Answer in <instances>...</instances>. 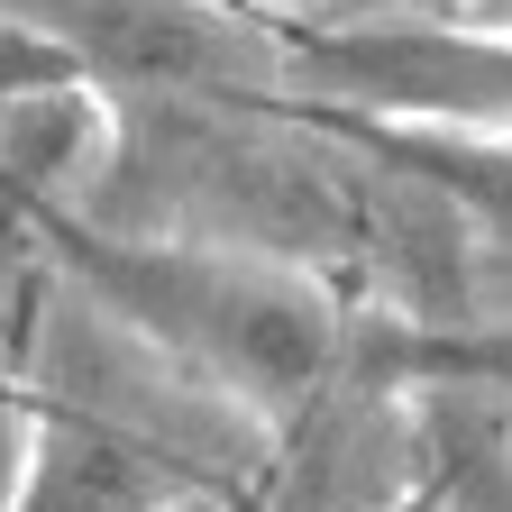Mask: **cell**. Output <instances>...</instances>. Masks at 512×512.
Listing matches in <instances>:
<instances>
[{
	"mask_svg": "<svg viewBox=\"0 0 512 512\" xmlns=\"http://www.w3.org/2000/svg\"><path fill=\"white\" fill-rule=\"evenodd\" d=\"M28 229V211H19ZM19 229L0 247V512L19 503V476H28V394H19V366H10V256H19Z\"/></svg>",
	"mask_w": 512,
	"mask_h": 512,
	"instance_id": "3",
	"label": "cell"
},
{
	"mask_svg": "<svg viewBox=\"0 0 512 512\" xmlns=\"http://www.w3.org/2000/svg\"><path fill=\"white\" fill-rule=\"evenodd\" d=\"M0 37L119 101H293V19L256 0H0Z\"/></svg>",
	"mask_w": 512,
	"mask_h": 512,
	"instance_id": "2",
	"label": "cell"
},
{
	"mask_svg": "<svg viewBox=\"0 0 512 512\" xmlns=\"http://www.w3.org/2000/svg\"><path fill=\"white\" fill-rule=\"evenodd\" d=\"M384 512H448V503H439V494H430V476H421V485H412L403 503H384Z\"/></svg>",
	"mask_w": 512,
	"mask_h": 512,
	"instance_id": "4",
	"label": "cell"
},
{
	"mask_svg": "<svg viewBox=\"0 0 512 512\" xmlns=\"http://www.w3.org/2000/svg\"><path fill=\"white\" fill-rule=\"evenodd\" d=\"M10 229H19V211H10V202H0V247H10Z\"/></svg>",
	"mask_w": 512,
	"mask_h": 512,
	"instance_id": "5",
	"label": "cell"
},
{
	"mask_svg": "<svg viewBox=\"0 0 512 512\" xmlns=\"http://www.w3.org/2000/svg\"><path fill=\"white\" fill-rule=\"evenodd\" d=\"M28 229L128 330H147L165 357H183L266 430H293L311 403H330L403 330L394 311L357 302L348 284L266 266V256L183 247V238H119V229H83V220H28Z\"/></svg>",
	"mask_w": 512,
	"mask_h": 512,
	"instance_id": "1",
	"label": "cell"
}]
</instances>
